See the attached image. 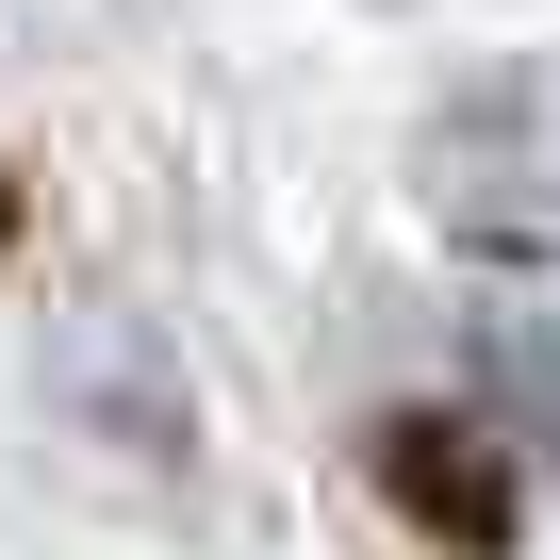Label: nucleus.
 <instances>
[{
    "mask_svg": "<svg viewBox=\"0 0 560 560\" xmlns=\"http://www.w3.org/2000/svg\"><path fill=\"white\" fill-rule=\"evenodd\" d=\"M380 494L429 527V544H462V560H494L511 527H527V462H511V429L478 412V396H412V412H380Z\"/></svg>",
    "mask_w": 560,
    "mask_h": 560,
    "instance_id": "f03ea898",
    "label": "nucleus"
},
{
    "mask_svg": "<svg viewBox=\"0 0 560 560\" xmlns=\"http://www.w3.org/2000/svg\"><path fill=\"white\" fill-rule=\"evenodd\" d=\"M429 214L494 264H560V67H511L429 116Z\"/></svg>",
    "mask_w": 560,
    "mask_h": 560,
    "instance_id": "f257e3e1",
    "label": "nucleus"
},
{
    "mask_svg": "<svg viewBox=\"0 0 560 560\" xmlns=\"http://www.w3.org/2000/svg\"><path fill=\"white\" fill-rule=\"evenodd\" d=\"M462 396L511 429V462H527V478H560V330H544V314H494V330H478V363H462Z\"/></svg>",
    "mask_w": 560,
    "mask_h": 560,
    "instance_id": "7ed1b4c3",
    "label": "nucleus"
}]
</instances>
